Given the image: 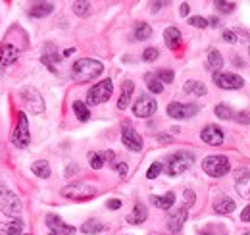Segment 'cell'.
<instances>
[{
	"label": "cell",
	"instance_id": "1",
	"mask_svg": "<svg viewBox=\"0 0 250 235\" xmlns=\"http://www.w3.org/2000/svg\"><path fill=\"white\" fill-rule=\"evenodd\" d=\"M102 71H104L102 62L93 60V58L77 60V62L73 64V68H71V75H73V79H75V81H81V83H85V81H93V79H96Z\"/></svg>",
	"mask_w": 250,
	"mask_h": 235
},
{
	"label": "cell",
	"instance_id": "2",
	"mask_svg": "<svg viewBox=\"0 0 250 235\" xmlns=\"http://www.w3.org/2000/svg\"><path fill=\"white\" fill-rule=\"evenodd\" d=\"M192 162H194V156H192L190 152L179 150V152H175L173 156H169V160H167V164H166V174L171 177L181 176L183 172H187L188 168L192 166Z\"/></svg>",
	"mask_w": 250,
	"mask_h": 235
},
{
	"label": "cell",
	"instance_id": "3",
	"mask_svg": "<svg viewBox=\"0 0 250 235\" xmlns=\"http://www.w3.org/2000/svg\"><path fill=\"white\" fill-rule=\"evenodd\" d=\"M202 170L210 177H223L231 170V164H229L227 156H223V154H212V156H206L202 160Z\"/></svg>",
	"mask_w": 250,
	"mask_h": 235
},
{
	"label": "cell",
	"instance_id": "4",
	"mask_svg": "<svg viewBox=\"0 0 250 235\" xmlns=\"http://www.w3.org/2000/svg\"><path fill=\"white\" fill-rule=\"evenodd\" d=\"M62 195L65 199H73V201H85L96 195V187L89 183H71L62 189Z\"/></svg>",
	"mask_w": 250,
	"mask_h": 235
},
{
	"label": "cell",
	"instance_id": "5",
	"mask_svg": "<svg viewBox=\"0 0 250 235\" xmlns=\"http://www.w3.org/2000/svg\"><path fill=\"white\" fill-rule=\"evenodd\" d=\"M31 141V135H29V121H27V116L23 112L18 114V123H16V129H14V135H12V143L16 147L23 148L29 145Z\"/></svg>",
	"mask_w": 250,
	"mask_h": 235
},
{
	"label": "cell",
	"instance_id": "6",
	"mask_svg": "<svg viewBox=\"0 0 250 235\" xmlns=\"http://www.w3.org/2000/svg\"><path fill=\"white\" fill-rule=\"evenodd\" d=\"M112 91H114L112 79H104V81L96 83V85L89 91L87 100H89V104H102V102H106V100L112 96Z\"/></svg>",
	"mask_w": 250,
	"mask_h": 235
},
{
	"label": "cell",
	"instance_id": "7",
	"mask_svg": "<svg viewBox=\"0 0 250 235\" xmlns=\"http://www.w3.org/2000/svg\"><path fill=\"white\" fill-rule=\"evenodd\" d=\"M0 210L6 214V216H12V218H18L21 214V201L16 193L12 191H6L0 195Z\"/></svg>",
	"mask_w": 250,
	"mask_h": 235
},
{
	"label": "cell",
	"instance_id": "8",
	"mask_svg": "<svg viewBox=\"0 0 250 235\" xmlns=\"http://www.w3.org/2000/svg\"><path fill=\"white\" fill-rule=\"evenodd\" d=\"M21 98L25 102V106L31 110L33 114H42L44 112V100L41 96V93L33 87L21 89Z\"/></svg>",
	"mask_w": 250,
	"mask_h": 235
},
{
	"label": "cell",
	"instance_id": "9",
	"mask_svg": "<svg viewBox=\"0 0 250 235\" xmlns=\"http://www.w3.org/2000/svg\"><path fill=\"white\" fill-rule=\"evenodd\" d=\"M158 110L156 100L148 94H141L133 104V114L137 118H150Z\"/></svg>",
	"mask_w": 250,
	"mask_h": 235
},
{
	"label": "cell",
	"instance_id": "10",
	"mask_svg": "<svg viewBox=\"0 0 250 235\" xmlns=\"http://www.w3.org/2000/svg\"><path fill=\"white\" fill-rule=\"evenodd\" d=\"M214 83L219 89H241L245 85L243 77L237 75V73H229V71H216L214 73Z\"/></svg>",
	"mask_w": 250,
	"mask_h": 235
},
{
	"label": "cell",
	"instance_id": "11",
	"mask_svg": "<svg viewBox=\"0 0 250 235\" xmlns=\"http://www.w3.org/2000/svg\"><path fill=\"white\" fill-rule=\"evenodd\" d=\"M198 106L196 104H181V102H171L167 106V114L173 119H187V118L196 116Z\"/></svg>",
	"mask_w": 250,
	"mask_h": 235
},
{
	"label": "cell",
	"instance_id": "12",
	"mask_svg": "<svg viewBox=\"0 0 250 235\" xmlns=\"http://www.w3.org/2000/svg\"><path fill=\"white\" fill-rule=\"evenodd\" d=\"M122 141H124V145L129 148V150L139 152V150L143 148V139H141V135H139L129 123H124V127H122Z\"/></svg>",
	"mask_w": 250,
	"mask_h": 235
},
{
	"label": "cell",
	"instance_id": "13",
	"mask_svg": "<svg viewBox=\"0 0 250 235\" xmlns=\"http://www.w3.org/2000/svg\"><path fill=\"white\" fill-rule=\"evenodd\" d=\"M46 226L50 228V232H54L58 235H75V228L67 226L62 218L56 216V214H46Z\"/></svg>",
	"mask_w": 250,
	"mask_h": 235
},
{
	"label": "cell",
	"instance_id": "14",
	"mask_svg": "<svg viewBox=\"0 0 250 235\" xmlns=\"http://www.w3.org/2000/svg\"><path fill=\"white\" fill-rule=\"evenodd\" d=\"M200 137H202V141L206 143V145H212V147H219L221 143H223V131H221V127L218 125H206L204 129H202V133H200Z\"/></svg>",
	"mask_w": 250,
	"mask_h": 235
},
{
	"label": "cell",
	"instance_id": "15",
	"mask_svg": "<svg viewBox=\"0 0 250 235\" xmlns=\"http://www.w3.org/2000/svg\"><path fill=\"white\" fill-rule=\"evenodd\" d=\"M188 216V208L187 206H181V208H177L169 218H167V230L171 232V234H177V232H181V228H183V224H185V220H187Z\"/></svg>",
	"mask_w": 250,
	"mask_h": 235
},
{
	"label": "cell",
	"instance_id": "16",
	"mask_svg": "<svg viewBox=\"0 0 250 235\" xmlns=\"http://www.w3.org/2000/svg\"><path fill=\"white\" fill-rule=\"evenodd\" d=\"M18 58H20V50L14 45L4 43L0 47V66H10V64H14Z\"/></svg>",
	"mask_w": 250,
	"mask_h": 235
},
{
	"label": "cell",
	"instance_id": "17",
	"mask_svg": "<svg viewBox=\"0 0 250 235\" xmlns=\"http://www.w3.org/2000/svg\"><path fill=\"white\" fill-rule=\"evenodd\" d=\"M181 31L177 29V27H167V29L164 31V43H166V47L167 48H171V50H177L179 47H181Z\"/></svg>",
	"mask_w": 250,
	"mask_h": 235
},
{
	"label": "cell",
	"instance_id": "18",
	"mask_svg": "<svg viewBox=\"0 0 250 235\" xmlns=\"http://www.w3.org/2000/svg\"><path fill=\"white\" fill-rule=\"evenodd\" d=\"M23 222L20 218H14L10 222H0V235H21Z\"/></svg>",
	"mask_w": 250,
	"mask_h": 235
},
{
	"label": "cell",
	"instance_id": "19",
	"mask_svg": "<svg viewBox=\"0 0 250 235\" xmlns=\"http://www.w3.org/2000/svg\"><path fill=\"white\" fill-rule=\"evenodd\" d=\"M52 12H54V4H50V2H37V4L31 6L29 16H31V18H46V16H50Z\"/></svg>",
	"mask_w": 250,
	"mask_h": 235
},
{
	"label": "cell",
	"instance_id": "20",
	"mask_svg": "<svg viewBox=\"0 0 250 235\" xmlns=\"http://www.w3.org/2000/svg\"><path fill=\"white\" fill-rule=\"evenodd\" d=\"M133 91H135L133 81H131V79L124 81V85H122V96H120V100H118V108H120V110H125V108L129 106V100H131Z\"/></svg>",
	"mask_w": 250,
	"mask_h": 235
},
{
	"label": "cell",
	"instance_id": "21",
	"mask_svg": "<svg viewBox=\"0 0 250 235\" xmlns=\"http://www.w3.org/2000/svg\"><path fill=\"white\" fill-rule=\"evenodd\" d=\"M106 158L114 162V152H110V150H108V152H91V154H89V162H91V168H94V170H100V168L104 166Z\"/></svg>",
	"mask_w": 250,
	"mask_h": 235
},
{
	"label": "cell",
	"instance_id": "22",
	"mask_svg": "<svg viewBox=\"0 0 250 235\" xmlns=\"http://www.w3.org/2000/svg\"><path fill=\"white\" fill-rule=\"evenodd\" d=\"M146 216H148V210L145 208V205L137 203L135 208H133V212L127 216V222H129V224H143V222L146 220Z\"/></svg>",
	"mask_w": 250,
	"mask_h": 235
},
{
	"label": "cell",
	"instance_id": "23",
	"mask_svg": "<svg viewBox=\"0 0 250 235\" xmlns=\"http://www.w3.org/2000/svg\"><path fill=\"white\" fill-rule=\"evenodd\" d=\"M150 203L156 206V208L167 210V208H171L173 203H175V193H166L164 197H156V195H152V197H150Z\"/></svg>",
	"mask_w": 250,
	"mask_h": 235
},
{
	"label": "cell",
	"instance_id": "24",
	"mask_svg": "<svg viewBox=\"0 0 250 235\" xmlns=\"http://www.w3.org/2000/svg\"><path fill=\"white\" fill-rule=\"evenodd\" d=\"M235 187H237V193L243 197V199H247L250 201V174H241L239 179H237V183H235Z\"/></svg>",
	"mask_w": 250,
	"mask_h": 235
},
{
	"label": "cell",
	"instance_id": "25",
	"mask_svg": "<svg viewBox=\"0 0 250 235\" xmlns=\"http://www.w3.org/2000/svg\"><path fill=\"white\" fill-rule=\"evenodd\" d=\"M60 56H58V50H56V47L54 45H46L44 47V54H42V62L54 71V62H58Z\"/></svg>",
	"mask_w": 250,
	"mask_h": 235
},
{
	"label": "cell",
	"instance_id": "26",
	"mask_svg": "<svg viewBox=\"0 0 250 235\" xmlns=\"http://www.w3.org/2000/svg\"><path fill=\"white\" fill-rule=\"evenodd\" d=\"M183 89H185L187 94H194V96H204L206 94V85L202 81H187Z\"/></svg>",
	"mask_w": 250,
	"mask_h": 235
},
{
	"label": "cell",
	"instance_id": "27",
	"mask_svg": "<svg viewBox=\"0 0 250 235\" xmlns=\"http://www.w3.org/2000/svg\"><path fill=\"white\" fill-rule=\"evenodd\" d=\"M208 68L214 70V73L223 68V58H221V54H219L216 48H212V50L208 52Z\"/></svg>",
	"mask_w": 250,
	"mask_h": 235
},
{
	"label": "cell",
	"instance_id": "28",
	"mask_svg": "<svg viewBox=\"0 0 250 235\" xmlns=\"http://www.w3.org/2000/svg\"><path fill=\"white\" fill-rule=\"evenodd\" d=\"M235 208H237V206H235V203H233L231 199H227V197L219 199L218 203L214 205V210H216L218 214H231Z\"/></svg>",
	"mask_w": 250,
	"mask_h": 235
},
{
	"label": "cell",
	"instance_id": "29",
	"mask_svg": "<svg viewBox=\"0 0 250 235\" xmlns=\"http://www.w3.org/2000/svg\"><path fill=\"white\" fill-rule=\"evenodd\" d=\"M150 35H152V27H150L148 24L139 22V24L135 25V39H137V41H146Z\"/></svg>",
	"mask_w": 250,
	"mask_h": 235
},
{
	"label": "cell",
	"instance_id": "30",
	"mask_svg": "<svg viewBox=\"0 0 250 235\" xmlns=\"http://www.w3.org/2000/svg\"><path fill=\"white\" fill-rule=\"evenodd\" d=\"M31 172L37 177H48L50 176V166H48L46 160H39L31 166Z\"/></svg>",
	"mask_w": 250,
	"mask_h": 235
},
{
	"label": "cell",
	"instance_id": "31",
	"mask_svg": "<svg viewBox=\"0 0 250 235\" xmlns=\"http://www.w3.org/2000/svg\"><path fill=\"white\" fill-rule=\"evenodd\" d=\"M73 112H75V116L79 118L81 121H87V119L91 118V112H89L87 104L81 102V100H75V102H73Z\"/></svg>",
	"mask_w": 250,
	"mask_h": 235
},
{
	"label": "cell",
	"instance_id": "32",
	"mask_svg": "<svg viewBox=\"0 0 250 235\" xmlns=\"http://www.w3.org/2000/svg\"><path fill=\"white\" fill-rule=\"evenodd\" d=\"M146 87H148V91L150 93H156V94H160L162 91H164V83L158 79L156 75H152V73H146Z\"/></svg>",
	"mask_w": 250,
	"mask_h": 235
},
{
	"label": "cell",
	"instance_id": "33",
	"mask_svg": "<svg viewBox=\"0 0 250 235\" xmlns=\"http://www.w3.org/2000/svg\"><path fill=\"white\" fill-rule=\"evenodd\" d=\"M104 230V226L98 222V220H87L83 226H81V232L83 234H98V232H102Z\"/></svg>",
	"mask_w": 250,
	"mask_h": 235
},
{
	"label": "cell",
	"instance_id": "34",
	"mask_svg": "<svg viewBox=\"0 0 250 235\" xmlns=\"http://www.w3.org/2000/svg\"><path fill=\"white\" fill-rule=\"evenodd\" d=\"M71 8H73V14H77L79 18H85L91 12V4L89 2H73Z\"/></svg>",
	"mask_w": 250,
	"mask_h": 235
},
{
	"label": "cell",
	"instance_id": "35",
	"mask_svg": "<svg viewBox=\"0 0 250 235\" xmlns=\"http://www.w3.org/2000/svg\"><path fill=\"white\" fill-rule=\"evenodd\" d=\"M216 116L221 118V119H231V118H233V112H231V108H229L227 104H218V106H216Z\"/></svg>",
	"mask_w": 250,
	"mask_h": 235
},
{
	"label": "cell",
	"instance_id": "36",
	"mask_svg": "<svg viewBox=\"0 0 250 235\" xmlns=\"http://www.w3.org/2000/svg\"><path fill=\"white\" fill-rule=\"evenodd\" d=\"M158 79H160L162 83H171V81H173V71L167 70V68H164V70L158 71Z\"/></svg>",
	"mask_w": 250,
	"mask_h": 235
},
{
	"label": "cell",
	"instance_id": "37",
	"mask_svg": "<svg viewBox=\"0 0 250 235\" xmlns=\"http://www.w3.org/2000/svg\"><path fill=\"white\" fill-rule=\"evenodd\" d=\"M162 170H164V166H162L160 162H154V164L148 168V172H146V177H148V179H154V177H158L160 174H162Z\"/></svg>",
	"mask_w": 250,
	"mask_h": 235
},
{
	"label": "cell",
	"instance_id": "38",
	"mask_svg": "<svg viewBox=\"0 0 250 235\" xmlns=\"http://www.w3.org/2000/svg\"><path fill=\"white\" fill-rule=\"evenodd\" d=\"M188 24H190L192 27H198V29H204V27H208V20H204V18H200V16H194V18H190V20H188Z\"/></svg>",
	"mask_w": 250,
	"mask_h": 235
},
{
	"label": "cell",
	"instance_id": "39",
	"mask_svg": "<svg viewBox=\"0 0 250 235\" xmlns=\"http://www.w3.org/2000/svg\"><path fill=\"white\" fill-rule=\"evenodd\" d=\"M158 54H160V52H158L156 48H146V50L143 52V60H145V62H154V60L158 58Z\"/></svg>",
	"mask_w": 250,
	"mask_h": 235
},
{
	"label": "cell",
	"instance_id": "40",
	"mask_svg": "<svg viewBox=\"0 0 250 235\" xmlns=\"http://www.w3.org/2000/svg\"><path fill=\"white\" fill-rule=\"evenodd\" d=\"M216 6H218L221 12H225V14H229V12L235 10V2H221V0H218Z\"/></svg>",
	"mask_w": 250,
	"mask_h": 235
},
{
	"label": "cell",
	"instance_id": "41",
	"mask_svg": "<svg viewBox=\"0 0 250 235\" xmlns=\"http://www.w3.org/2000/svg\"><path fill=\"white\" fill-rule=\"evenodd\" d=\"M112 168H114L120 176H125V174H127V166H125V162H112Z\"/></svg>",
	"mask_w": 250,
	"mask_h": 235
},
{
	"label": "cell",
	"instance_id": "42",
	"mask_svg": "<svg viewBox=\"0 0 250 235\" xmlns=\"http://www.w3.org/2000/svg\"><path fill=\"white\" fill-rule=\"evenodd\" d=\"M223 39H225L227 43H231V45H233V43H237V35H235L233 31H229V29L223 31Z\"/></svg>",
	"mask_w": 250,
	"mask_h": 235
},
{
	"label": "cell",
	"instance_id": "43",
	"mask_svg": "<svg viewBox=\"0 0 250 235\" xmlns=\"http://www.w3.org/2000/svg\"><path fill=\"white\" fill-rule=\"evenodd\" d=\"M106 206H108L110 210H118V208H122V201H120V199H110V201L106 203Z\"/></svg>",
	"mask_w": 250,
	"mask_h": 235
},
{
	"label": "cell",
	"instance_id": "44",
	"mask_svg": "<svg viewBox=\"0 0 250 235\" xmlns=\"http://www.w3.org/2000/svg\"><path fill=\"white\" fill-rule=\"evenodd\" d=\"M239 123H250V112H241L239 118H237Z\"/></svg>",
	"mask_w": 250,
	"mask_h": 235
},
{
	"label": "cell",
	"instance_id": "45",
	"mask_svg": "<svg viewBox=\"0 0 250 235\" xmlns=\"http://www.w3.org/2000/svg\"><path fill=\"white\" fill-rule=\"evenodd\" d=\"M241 220L243 222H250V205L247 208H243V214H241Z\"/></svg>",
	"mask_w": 250,
	"mask_h": 235
},
{
	"label": "cell",
	"instance_id": "46",
	"mask_svg": "<svg viewBox=\"0 0 250 235\" xmlns=\"http://www.w3.org/2000/svg\"><path fill=\"white\" fill-rule=\"evenodd\" d=\"M188 10H190V8H188V4L187 2H183V4H181V8H179V14H181V16H188Z\"/></svg>",
	"mask_w": 250,
	"mask_h": 235
},
{
	"label": "cell",
	"instance_id": "47",
	"mask_svg": "<svg viewBox=\"0 0 250 235\" xmlns=\"http://www.w3.org/2000/svg\"><path fill=\"white\" fill-rule=\"evenodd\" d=\"M185 199H187V203H190V205L194 203V193H192L190 189H187V191H185Z\"/></svg>",
	"mask_w": 250,
	"mask_h": 235
},
{
	"label": "cell",
	"instance_id": "48",
	"mask_svg": "<svg viewBox=\"0 0 250 235\" xmlns=\"http://www.w3.org/2000/svg\"><path fill=\"white\" fill-rule=\"evenodd\" d=\"M208 25H212V27H218L219 20H218V18H210V20H208Z\"/></svg>",
	"mask_w": 250,
	"mask_h": 235
},
{
	"label": "cell",
	"instance_id": "49",
	"mask_svg": "<svg viewBox=\"0 0 250 235\" xmlns=\"http://www.w3.org/2000/svg\"><path fill=\"white\" fill-rule=\"evenodd\" d=\"M164 4H166V2H152V4H150V6H152V12H156L158 8L164 6Z\"/></svg>",
	"mask_w": 250,
	"mask_h": 235
},
{
	"label": "cell",
	"instance_id": "50",
	"mask_svg": "<svg viewBox=\"0 0 250 235\" xmlns=\"http://www.w3.org/2000/svg\"><path fill=\"white\" fill-rule=\"evenodd\" d=\"M73 172H77V166H75V164H73V166H69V168L65 170V174H67V176H69V174H73Z\"/></svg>",
	"mask_w": 250,
	"mask_h": 235
},
{
	"label": "cell",
	"instance_id": "51",
	"mask_svg": "<svg viewBox=\"0 0 250 235\" xmlns=\"http://www.w3.org/2000/svg\"><path fill=\"white\" fill-rule=\"evenodd\" d=\"M158 139H160V141H162V143H169V141H171V139H169V137H164V135H160V137H158Z\"/></svg>",
	"mask_w": 250,
	"mask_h": 235
},
{
	"label": "cell",
	"instance_id": "52",
	"mask_svg": "<svg viewBox=\"0 0 250 235\" xmlns=\"http://www.w3.org/2000/svg\"><path fill=\"white\" fill-rule=\"evenodd\" d=\"M75 52V48H67L65 52H63V56H69V54H73Z\"/></svg>",
	"mask_w": 250,
	"mask_h": 235
},
{
	"label": "cell",
	"instance_id": "53",
	"mask_svg": "<svg viewBox=\"0 0 250 235\" xmlns=\"http://www.w3.org/2000/svg\"><path fill=\"white\" fill-rule=\"evenodd\" d=\"M2 193H6V187H4V183H2V179H0V195Z\"/></svg>",
	"mask_w": 250,
	"mask_h": 235
},
{
	"label": "cell",
	"instance_id": "54",
	"mask_svg": "<svg viewBox=\"0 0 250 235\" xmlns=\"http://www.w3.org/2000/svg\"><path fill=\"white\" fill-rule=\"evenodd\" d=\"M48 235H58V234H54V232H50V234H48Z\"/></svg>",
	"mask_w": 250,
	"mask_h": 235
},
{
	"label": "cell",
	"instance_id": "55",
	"mask_svg": "<svg viewBox=\"0 0 250 235\" xmlns=\"http://www.w3.org/2000/svg\"><path fill=\"white\" fill-rule=\"evenodd\" d=\"M243 235H250V232H247V234H243Z\"/></svg>",
	"mask_w": 250,
	"mask_h": 235
},
{
	"label": "cell",
	"instance_id": "56",
	"mask_svg": "<svg viewBox=\"0 0 250 235\" xmlns=\"http://www.w3.org/2000/svg\"><path fill=\"white\" fill-rule=\"evenodd\" d=\"M249 54H250V47H249Z\"/></svg>",
	"mask_w": 250,
	"mask_h": 235
},
{
	"label": "cell",
	"instance_id": "57",
	"mask_svg": "<svg viewBox=\"0 0 250 235\" xmlns=\"http://www.w3.org/2000/svg\"><path fill=\"white\" fill-rule=\"evenodd\" d=\"M204 235H206V234H204Z\"/></svg>",
	"mask_w": 250,
	"mask_h": 235
}]
</instances>
